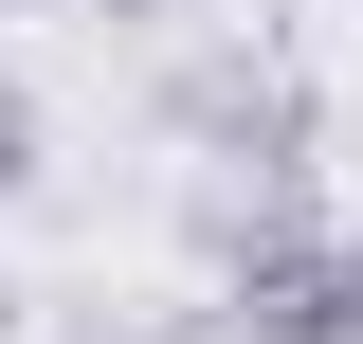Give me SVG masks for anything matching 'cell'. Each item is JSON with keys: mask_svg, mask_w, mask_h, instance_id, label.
I'll return each mask as SVG.
<instances>
[{"mask_svg": "<svg viewBox=\"0 0 363 344\" xmlns=\"http://www.w3.org/2000/svg\"><path fill=\"white\" fill-rule=\"evenodd\" d=\"M218 236V326L236 344H363V236H327L309 200H200Z\"/></svg>", "mask_w": 363, "mask_h": 344, "instance_id": "obj_1", "label": "cell"}, {"mask_svg": "<svg viewBox=\"0 0 363 344\" xmlns=\"http://www.w3.org/2000/svg\"><path fill=\"white\" fill-rule=\"evenodd\" d=\"M164 127L200 145V164H236V200H309V164H327L309 73H291V55H236V37L164 73Z\"/></svg>", "mask_w": 363, "mask_h": 344, "instance_id": "obj_2", "label": "cell"}, {"mask_svg": "<svg viewBox=\"0 0 363 344\" xmlns=\"http://www.w3.org/2000/svg\"><path fill=\"white\" fill-rule=\"evenodd\" d=\"M37 145H55V127H37V91L0 73V200H37Z\"/></svg>", "mask_w": 363, "mask_h": 344, "instance_id": "obj_3", "label": "cell"}, {"mask_svg": "<svg viewBox=\"0 0 363 344\" xmlns=\"http://www.w3.org/2000/svg\"><path fill=\"white\" fill-rule=\"evenodd\" d=\"M91 18H182V0H91Z\"/></svg>", "mask_w": 363, "mask_h": 344, "instance_id": "obj_4", "label": "cell"}, {"mask_svg": "<svg viewBox=\"0 0 363 344\" xmlns=\"http://www.w3.org/2000/svg\"><path fill=\"white\" fill-rule=\"evenodd\" d=\"M0 326H18V290H0Z\"/></svg>", "mask_w": 363, "mask_h": 344, "instance_id": "obj_5", "label": "cell"}]
</instances>
